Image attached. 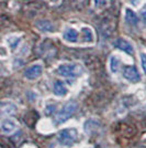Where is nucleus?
<instances>
[{"mask_svg": "<svg viewBox=\"0 0 146 148\" xmlns=\"http://www.w3.org/2000/svg\"><path fill=\"white\" fill-rule=\"evenodd\" d=\"M84 72V69L80 64H76V63H65V64H61L57 68V73L61 76L64 77H77L80 76Z\"/></svg>", "mask_w": 146, "mask_h": 148, "instance_id": "f257e3e1", "label": "nucleus"}, {"mask_svg": "<svg viewBox=\"0 0 146 148\" xmlns=\"http://www.w3.org/2000/svg\"><path fill=\"white\" fill-rule=\"evenodd\" d=\"M76 108H77V104L74 101L68 102L67 104L64 105L61 110L57 112V114L55 116V124L61 125V124L65 123L68 118L73 116L74 113L76 112Z\"/></svg>", "mask_w": 146, "mask_h": 148, "instance_id": "f03ea898", "label": "nucleus"}, {"mask_svg": "<svg viewBox=\"0 0 146 148\" xmlns=\"http://www.w3.org/2000/svg\"><path fill=\"white\" fill-rule=\"evenodd\" d=\"M77 136H78V132L75 128H66L58 133L57 140L63 146H72L77 140Z\"/></svg>", "mask_w": 146, "mask_h": 148, "instance_id": "7ed1b4c3", "label": "nucleus"}, {"mask_svg": "<svg viewBox=\"0 0 146 148\" xmlns=\"http://www.w3.org/2000/svg\"><path fill=\"white\" fill-rule=\"evenodd\" d=\"M43 73V66L41 64H33L24 71V76L28 80H35Z\"/></svg>", "mask_w": 146, "mask_h": 148, "instance_id": "20e7f679", "label": "nucleus"}, {"mask_svg": "<svg viewBox=\"0 0 146 148\" xmlns=\"http://www.w3.org/2000/svg\"><path fill=\"white\" fill-rule=\"evenodd\" d=\"M123 76H124L125 80L130 81L132 83H136V82H139L141 80L139 71L136 70L135 66H132V65L124 68V70H123Z\"/></svg>", "mask_w": 146, "mask_h": 148, "instance_id": "39448f33", "label": "nucleus"}, {"mask_svg": "<svg viewBox=\"0 0 146 148\" xmlns=\"http://www.w3.org/2000/svg\"><path fill=\"white\" fill-rule=\"evenodd\" d=\"M113 44H114L116 48H118V49L121 50V51H124L125 53H128V54H130V56H132V54L134 53L133 45L130 43L128 40H125V39H123V38L116 39Z\"/></svg>", "mask_w": 146, "mask_h": 148, "instance_id": "423d86ee", "label": "nucleus"}, {"mask_svg": "<svg viewBox=\"0 0 146 148\" xmlns=\"http://www.w3.org/2000/svg\"><path fill=\"white\" fill-rule=\"evenodd\" d=\"M78 37L79 34L77 30H75L74 28H70V27H67L63 32V39L69 43H76L78 41Z\"/></svg>", "mask_w": 146, "mask_h": 148, "instance_id": "0eeeda50", "label": "nucleus"}, {"mask_svg": "<svg viewBox=\"0 0 146 148\" xmlns=\"http://www.w3.org/2000/svg\"><path fill=\"white\" fill-rule=\"evenodd\" d=\"M0 126H1V130L6 134H11L17 130V124L11 119H3Z\"/></svg>", "mask_w": 146, "mask_h": 148, "instance_id": "6e6552de", "label": "nucleus"}, {"mask_svg": "<svg viewBox=\"0 0 146 148\" xmlns=\"http://www.w3.org/2000/svg\"><path fill=\"white\" fill-rule=\"evenodd\" d=\"M53 92L56 96H65L68 91L62 81H56L53 86Z\"/></svg>", "mask_w": 146, "mask_h": 148, "instance_id": "1a4fd4ad", "label": "nucleus"}, {"mask_svg": "<svg viewBox=\"0 0 146 148\" xmlns=\"http://www.w3.org/2000/svg\"><path fill=\"white\" fill-rule=\"evenodd\" d=\"M81 33H82V41L86 43H92L95 37H93V32L89 27H84L81 29Z\"/></svg>", "mask_w": 146, "mask_h": 148, "instance_id": "9d476101", "label": "nucleus"}, {"mask_svg": "<svg viewBox=\"0 0 146 148\" xmlns=\"http://www.w3.org/2000/svg\"><path fill=\"white\" fill-rule=\"evenodd\" d=\"M125 20L128 21L130 25H136L139 23V18H137V16H136L135 12L132 11L131 9H126V10H125Z\"/></svg>", "mask_w": 146, "mask_h": 148, "instance_id": "9b49d317", "label": "nucleus"}, {"mask_svg": "<svg viewBox=\"0 0 146 148\" xmlns=\"http://www.w3.org/2000/svg\"><path fill=\"white\" fill-rule=\"evenodd\" d=\"M120 64H121V61L116 56H112L110 58V70L112 73H118L120 69Z\"/></svg>", "mask_w": 146, "mask_h": 148, "instance_id": "f8f14e48", "label": "nucleus"}, {"mask_svg": "<svg viewBox=\"0 0 146 148\" xmlns=\"http://www.w3.org/2000/svg\"><path fill=\"white\" fill-rule=\"evenodd\" d=\"M36 25H37V28L42 31H53L54 30V27H53V25H52L49 21H44V20H42V21H39V22L36 23Z\"/></svg>", "mask_w": 146, "mask_h": 148, "instance_id": "ddd939ff", "label": "nucleus"}, {"mask_svg": "<svg viewBox=\"0 0 146 148\" xmlns=\"http://www.w3.org/2000/svg\"><path fill=\"white\" fill-rule=\"evenodd\" d=\"M11 107H16V106H13L12 104H9V103L3 104L2 105V107H1V113H5V114H12V113H14L16 111L9 110V108H11Z\"/></svg>", "mask_w": 146, "mask_h": 148, "instance_id": "4468645a", "label": "nucleus"}, {"mask_svg": "<svg viewBox=\"0 0 146 148\" xmlns=\"http://www.w3.org/2000/svg\"><path fill=\"white\" fill-rule=\"evenodd\" d=\"M93 3L97 9H102L107 6V0H93Z\"/></svg>", "mask_w": 146, "mask_h": 148, "instance_id": "2eb2a0df", "label": "nucleus"}, {"mask_svg": "<svg viewBox=\"0 0 146 148\" xmlns=\"http://www.w3.org/2000/svg\"><path fill=\"white\" fill-rule=\"evenodd\" d=\"M141 63H142V69L146 74V53H141Z\"/></svg>", "mask_w": 146, "mask_h": 148, "instance_id": "dca6fc26", "label": "nucleus"}, {"mask_svg": "<svg viewBox=\"0 0 146 148\" xmlns=\"http://www.w3.org/2000/svg\"><path fill=\"white\" fill-rule=\"evenodd\" d=\"M140 14H141V18L143 19V21H144V23L146 25V5L142 9H141V12H140Z\"/></svg>", "mask_w": 146, "mask_h": 148, "instance_id": "f3484780", "label": "nucleus"}, {"mask_svg": "<svg viewBox=\"0 0 146 148\" xmlns=\"http://www.w3.org/2000/svg\"><path fill=\"white\" fill-rule=\"evenodd\" d=\"M51 3H57V2H59V0H49Z\"/></svg>", "mask_w": 146, "mask_h": 148, "instance_id": "a211bd4d", "label": "nucleus"}]
</instances>
